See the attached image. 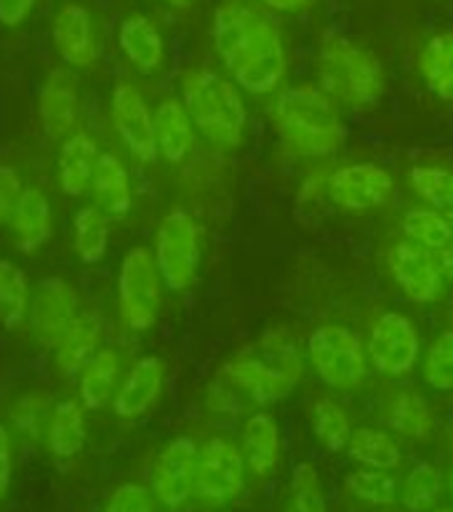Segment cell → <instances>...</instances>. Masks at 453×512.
Returning <instances> with one entry per match:
<instances>
[{"instance_id":"6da1fadb","label":"cell","mask_w":453,"mask_h":512,"mask_svg":"<svg viewBox=\"0 0 453 512\" xmlns=\"http://www.w3.org/2000/svg\"><path fill=\"white\" fill-rule=\"evenodd\" d=\"M214 48L243 91L267 96L286 78L280 27L256 8L227 0L214 11Z\"/></svg>"},{"instance_id":"7a4b0ae2","label":"cell","mask_w":453,"mask_h":512,"mask_svg":"<svg viewBox=\"0 0 453 512\" xmlns=\"http://www.w3.org/2000/svg\"><path fill=\"white\" fill-rule=\"evenodd\" d=\"M280 142L299 158H331L344 142L342 115L320 86L280 91L270 107Z\"/></svg>"},{"instance_id":"3957f363","label":"cell","mask_w":453,"mask_h":512,"mask_svg":"<svg viewBox=\"0 0 453 512\" xmlns=\"http://www.w3.org/2000/svg\"><path fill=\"white\" fill-rule=\"evenodd\" d=\"M184 107L192 123L208 142L219 147H238L246 136V104L238 86L208 67L184 72Z\"/></svg>"},{"instance_id":"277c9868","label":"cell","mask_w":453,"mask_h":512,"mask_svg":"<svg viewBox=\"0 0 453 512\" xmlns=\"http://www.w3.org/2000/svg\"><path fill=\"white\" fill-rule=\"evenodd\" d=\"M320 88L350 107H374L384 91L382 64L368 48L347 38H328L318 51Z\"/></svg>"},{"instance_id":"5b68a950","label":"cell","mask_w":453,"mask_h":512,"mask_svg":"<svg viewBox=\"0 0 453 512\" xmlns=\"http://www.w3.org/2000/svg\"><path fill=\"white\" fill-rule=\"evenodd\" d=\"M307 360L320 382L331 390H358L366 379V347L352 328L326 323L307 339Z\"/></svg>"},{"instance_id":"8992f818","label":"cell","mask_w":453,"mask_h":512,"mask_svg":"<svg viewBox=\"0 0 453 512\" xmlns=\"http://www.w3.org/2000/svg\"><path fill=\"white\" fill-rule=\"evenodd\" d=\"M163 278L155 256L144 246L126 251L118 270L120 318L131 331H147L155 326L163 304Z\"/></svg>"},{"instance_id":"52a82bcc","label":"cell","mask_w":453,"mask_h":512,"mask_svg":"<svg viewBox=\"0 0 453 512\" xmlns=\"http://www.w3.org/2000/svg\"><path fill=\"white\" fill-rule=\"evenodd\" d=\"M155 264L168 291L182 294L198 278L200 230L184 208H171L155 232Z\"/></svg>"},{"instance_id":"ba28073f","label":"cell","mask_w":453,"mask_h":512,"mask_svg":"<svg viewBox=\"0 0 453 512\" xmlns=\"http://www.w3.org/2000/svg\"><path fill=\"white\" fill-rule=\"evenodd\" d=\"M246 459L230 438L216 435L200 446L195 467V496L206 504H227L246 488Z\"/></svg>"},{"instance_id":"9c48e42d","label":"cell","mask_w":453,"mask_h":512,"mask_svg":"<svg viewBox=\"0 0 453 512\" xmlns=\"http://www.w3.org/2000/svg\"><path fill=\"white\" fill-rule=\"evenodd\" d=\"M368 363L387 376L411 374L422 355V339L414 320L403 312H384L368 334Z\"/></svg>"},{"instance_id":"30bf717a","label":"cell","mask_w":453,"mask_h":512,"mask_svg":"<svg viewBox=\"0 0 453 512\" xmlns=\"http://www.w3.org/2000/svg\"><path fill=\"white\" fill-rule=\"evenodd\" d=\"M200 446L190 435H176L168 440L152 464L150 488L166 510H179L195 494V467Z\"/></svg>"},{"instance_id":"8fae6325","label":"cell","mask_w":453,"mask_h":512,"mask_svg":"<svg viewBox=\"0 0 453 512\" xmlns=\"http://www.w3.org/2000/svg\"><path fill=\"white\" fill-rule=\"evenodd\" d=\"M395 176L379 163H347L328 176V195L347 211H374L390 203Z\"/></svg>"},{"instance_id":"7c38bea8","label":"cell","mask_w":453,"mask_h":512,"mask_svg":"<svg viewBox=\"0 0 453 512\" xmlns=\"http://www.w3.org/2000/svg\"><path fill=\"white\" fill-rule=\"evenodd\" d=\"M112 123L120 142L139 163H155L158 142H155V112L131 83H118L112 91Z\"/></svg>"},{"instance_id":"4fadbf2b","label":"cell","mask_w":453,"mask_h":512,"mask_svg":"<svg viewBox=\"0 0 453 512\" xmlns=\"http://www.w3.org/2000/svg\"><path fill=\"white\" fill-rule=\"evenodd\" d=\"M78 294L62 275H48L35 286L30 299V328L40 342L56 347L64 331L78 318Z\"/></svg>"},{"instance_id":"5bb4252c","label":"cell","mask_w":453,"mask_h":512,"mask_svg":"<svg viewBox=\"0 0 453 512\" xmlns=\"http://www.w3.org/2000/svg\"><path fill=\"white\" fill-rule=\"evenodd\" d=\"M387 267H390L392 280L414 304L438 302L443 294V272L438 267V259L427 248L416 246L411 240H400L387 254Z\"/></svg>"},{"instance_id":"9a60e30c","label":"cell","mask_w":453,"mask_h":512,"mask_svg":"<svg viewBox=\"0 0 453 512\" xmlns=\"http://www.w3.org/2000/svg\"><path fill=\"white\" fill-rule=\"evenodd\" d=\"M163 384H166L163 360L158 355H144L123 376L115 400H112V411L120 419H139L158 403Z\"/></svg>"},{"instance_id":"2e32d148","label":"cell","mask_w":453,"mask_h":512,"mask_svg":"<svg viewBox=\"0 0 453 512\" xmlns=\"http://www.w3.org/2000/svg\"><path fill=\"white\" fill-rule=\"evenodd\" d=\"M224 376L230 379L235 390L246 392L248 398L259 403V406L288 398L296 387L294 376H288L283 368L272 366V363L259 358L235 360V363L224 368Z\"/></svg>"},{"instance_id":"e0dca14e","label":"cell","mask_w":453,"mask_h":512,"mask_svg":"<svg viewBox=\"0 0 453 512\" xmlns=\"http://www.w3.org/2000/svg\"><path fill=\"white\" fill-rule=\"evenodd\" d=\"M40 120L51 139H67L78 131V88L67 70H54L40 88Z\"/></svg>"},{"instance_id":"ac0fdd59","label":"cell","mask_w":453,"mask_h":512,"mask_svg":"<svg viewBox=\"0 0 453 512\" xmlns=\"http://www.w3.org/2000/svg\"><path fill=\"white\" fill-rule=\"evenodd\" d=\"M51 38H54L56 54L72 67H88L96 59V38L94 24L88 8L78 3H67L56 11L51 24Z\"/></svg>"},{"instance_id":"d6986e66","label":"cell","mask_w":453,"mask_h":512,"mask_svg":"<svg viewBox=\"0 0 453 512\" xmlns=\"http://www.w3.org/2000/svg\"><path fill=\"white\" fill-rule=\"evenodd\" d=\"M280 427L275 416L256 411L246 419L243 432H240V451L246 459L248 472H254L256 478H267L275 472L280 462Z\"/></svg>"},{"instance_id":"ffe728a7","label":"cell","mask_w":453,"mask_h":512,"mask_svg":"<svg viewBox=\"0 0 453 512\" xmlns=\"http://www.w3.org/2000/svg\"><path fill=\"white\" fill-rule=\"evenodd\" d=\"M91 198H94V206L110 219H123L131 211V203H134L131 176H128L126 163L115 152L99 155L94 179H91Z\"/></svg>"},{"instance_id":"44dd1931","label":"cell","mask_w":453,"mask_h":512,"mask_svg":"<svg viewBox=\"0 0 453 512\" xmlns=\"http://www.w3.org/2000/svg\"><path fill=\"white\" fill-rule=\"evenodd\" d=\"M8 230H11L14 246L24 254H32V251L46 246L48 238H51V206H48L43 190L24 187L22 198L8 219Z\"/></svg>"},{"instance_id":"7402d4cb","label":"cell","mask_w":453,"mask_h":512,"mask_svg":"<svg viewBox=\"0 0 453 512\" xmlns=\"http://www.w3.org/2000/svg\"><path fill=\"white\" fill-rule=\"evenodd\" d=\"M99 147H96L94 136L78 128L75 134L67 136L59 150V184H62L64 195L80 198L83 192L91 190V179H94L96 163H99Z\"/></svg>"},{"instance_id":"603a6c76","label":"cell","mask_w":453,"mask_h":512,"mask_svg":"<svg viewBox=\"0 0 453 512\" xmlns=\"http://www.w3.org/2000/svg\"><path fill=\"white\" fill-rule=\"evenodd\" d=\"M155 142L160 155L174 166L190 158V152L195 150V123L184 102L163 99L155 107Z\"/></svg>"},{"instance_id":"cb8c5ba5","label":"cell","mask_w":453,"mask_h":512,"mask_svg":"<svg viewBox=\"0 0 453 512\" xmlns=\"http://www.w3.org/2000/svg\"><path fill=\"white\" fill-rule=\"evenodd\" d=\"M102 342V320L96 312H80L72 320V326L56 342V366L62 368L64 376H80V371L91 363Z\"/></svg>"},{"instance_id":"d4e9b609","label":"cell","mask_w":453,"mask_h":512,"mask_svg":"<svg viewBox=\"0 0 453 512\" xmlns=\"http://www.w3.org/2000/svg\"><path fill=\"white\" fill-rule=\"evenodd\" d=\"M118 43L120 51L126 54L128 62L134 64L139 72L152 75L155 70H160L163 56H166V46H163V35L152 24V19L142 14L128 16L126 22L120 24Z\"/></svg>"},{"instance_id":"484cf974","label":"cell","mask_w":453,"mask_h":512,"mask_svg":"<svg viewBox=\"0 0 453 512\" xmlns=\"http://www.w3.org/2000/svg\"><path fill=\"white\" fill-rule=\"evenodd\" d=\"M48 451L54 459H72L86 446V406L75 398L59 400L48 416Z\"/></svg>"},{"instance_id":"4316f807","label":"cell","mask_w":453,"mask_h":512,"mask_svg":"<svg viewBox=\"0 0 453 512\" xmlns=\"http://www.w3.org/2000/svg\"><path fill=\"white\" fill-rule=\"evenodd\" d=\"M80 403L86 411H99L110 406L115 400V392L120 387V355L112 347H102L96 352L91 363L80 371Z\"/></svg>"},{"instance_id":"83f0119b","label":"cell","mask_w":453,"mask_h":512,"mask_svg":"<svg viewBox=\"0 0 453 512\" xmlns=\"http://www.w3.org/2000/svg\"><path fill=\"white\" fill-rule=\"evenodd\" d=\"M384 422L403 438L427 440L435 430V414L430 403L416 390H400L392 395L390 406L384 411Z\"/></svg>"},{"instance_id":"f1b7e54d","label":"cell","mask_w":453,"mask_h":512,"mask_svg":"<svg viewBox=\"0 0 453 512\" xmlns=\"http://www.w3.org/2000/svg\"><path fill=\"white\" fill-rule=\"evenodd\" d=\"M72 248L83 264H99L110 248V216L96 206H83L72 216Z\"/></svg>"},{"instance_id":"f546056e","label":"cell","mask_w":453,"mask_h":512,"mask_svg":"<svg viewBox=\"0 0 453 512\" xmlns=\"http://www.w3.org/2000/svg\"><path fill=\"white\" fill-rule=\"evenodd\" d=\"M419 72L432 94L453 102V32H440L427 40L419 54Z\"/></svg>"},{"instance_id":"4dcf8cb0","label":"cell","mask_w":453,"mask_h":512,"mask_svg":"<svg viewBox=\"0 0 453 512\" xmlns=\"http://www.w3.org/2000/svg\"><path fill=\"white\" fill-rule=\"evenodd\" d=\"M30 283L27 275L11 259H0V326L14 331L30 315Z\"/></svg>"},{"instance_id":"1f68e13d","label":"cell","mask_w":453,"mask_h":512,"mask_svg":"<svg viewBox=\"0 0 453 512\" xmlns=\"http://www.w3.org/2000/svg\"><path fill=\"white\" fill-rule=\"evenodd\" d=\"M347 454H350L352 462H358L360 467H371V470L390 472L403 462L395 438L382 430H374V427H363V430L352 432Z\"/></svg>"},{"instance_id":"d6a6232c","label":"cell","mask_w":453,"mask_h":512,"mask_svg":"<svg viewBox=\"0 0 453 512\" xmlns=\"http://www.w3.org/2000/svg\"><path fill=\"white\" fill-rule=\"evenodd\" d=\"M312 432L328 454H342L350 448L352 422L350 414L344 411L334 398H318L312 403Z\"/></svg>"},{"instance_id":"836d02e7","label":"cell","mask_w":453,"mask_h":512,"mask_svg":"<svg viewBox=\"0 0 453 512\" xmlns=\"http://www.w3.org/2000/svg\"><path fill=\"white\" fill-rule=\"evenodd\" d=\"M400 227H403L406 240L427 248V251H443L453 243L451 219L432 211V208H408Z\"/></svg>"},{"instance_id":"e575fe53","label":"cell","mask_w":453,"mask_h":512,"mask_svg":"<svg viewBox=\"0 0 453 512\" xmlns=\"http://www.w3.org/2000/svg\"><path fill=\"white\" fill-rule=\"evenodd\" d=\"M443 496V475L435 464L416 462L400 488V502L408 512H432Z\"/></svg>"},{"instance_id":"d590c367","label":"cell","mask_w":453,"mask_h":512,"mask_svg":"<svg viewBox=\"0 0 453 512\" xmlns=\"http://www.w3.org/2000/svg\"><path fill=\"white\" fill-rule=\"evenodd\" d=\"M344 486H347V491L355 499L374 504V507H390V504H395L400 499L398 480L387 470H371V467L352 470L344 478Z\"/></svg>"},{"instance_id":"8d00e7d4","label":"cell","mask_w":453,"mask_h":512,"mask_svg":"<svg viewBox=\"0 0 453 512\" xmlns=\"http://www.w3.org/2000/svg\"><path fill=\"white\" fill-rule=\"evenodd\" d=\"M286 512H328L326 494H323V483H320L315 464L299 462L294 467Z\"/></svg>"},{"instance_id":"74e56055","label":"cell","mask_w":453,"mask_h":512,"mask_svg":"<svg viewBox=\"0 0 453 512\" xmlns=\"http://www.w3.org/2000/svg\"><path fill=\"white\" fill-rule=\"evenodd\" d=\"M411 187L432 208L453 211V171H448V168H411Z\"/></svg>"},{"instance_id":"f35d334b","label":"cell","mask_w":453,"mask_h":512,"mask_svg":"<svg viewBox=\"0 0 453 512\" xmlns=\"http://www.w3.org/2000/svg\"><path fill=\"white\" fill-rule=\"evenodd\" d=\"M422 374L424 382L430 384L432 390H453V328L443 331L430 344V350L424 352Z\"/></svg>"},{"instance_id":"ab89813d","label":"cell","mask_w":453,"mask_h":512,"mask_svg":"<svg viewBox=\"0 0 453 512\" xmlns=\"http://www.w3.org/2000/svg\"><path fill=\"white\" fill-rule=\"evenodd\" d=\"M158 496L152 494L150 486L126 480L112 488L102 512H158Z\"/></svg>"},{"instance_id":"60d3db41","label":"cell","mask_w":453,"mask_h":512,"mask_svg":"<svg viewBox=\"0 0 453 512\" xmlns=\"http://www.w3.org/2000/svg\"><path fill=\"white\" fill-rule=\"evenodd\" d=\"M11 422L24 438L38 440V435L48 427L46 422V398L43 395H24L11 411Z\"/></svg>"},{"instance_id":"b9f144b4","label":"cell","mask_w":453,"mask_h":512,"mask_svg":"<svg viewBox=\"0 0 453 512\" xmlns=\"http://www.w3.org/2000/svg\"><path fill=\"white\" fill-rule=\"evenodd\" d=\"M24 184L22 176L14 166H6L0 163V224H8L11 214H14L16 203L22 198Z\"/></svg>"},{"instance_id":"7bdbcfd3","label":"cell","mask_w":453,"mask_h":512,"mask_svg":"<svg viewBox=\"0 0 453 512\" xmlns=\"http://www.w3.org/2000/svg\"><path fill=\"white\" fill-rule=\"evenodd\" d=\"M11 478H14V440L11 432L0 424V504L8 496Z\"/></svg>"},{"instance_id":"ee69618b","label":"cell","mask_w":453,"mask_h":512,"mask_svg":"<svg viewBox=\"0 0 453 512\" xmlns=\"http://www.w3.org/2000/svg\"><path fill=\"white\" fill-rule=\"evenodd\" d=\"M38 0H0V24L3 27H19L32 14Z\"/></svg>"},{"instance_id":"f6af8a7d","label":"cell","mask_w":453,"mask_h":512,"mask_svg":"<svg viewBox=\"0 0 453 512\" xmlns=\"http://www.w3.org/2000/svg\"><path fill=\"white\" fill-rule=\"evenodd\" d=\"M272 11H280V14H294V11H304V8H310L315 0H259Z\"/></svg>"},{"instance_id":"bcb514c9","label":"cell","mask_w":453,"mask_h":512,"mask_svg":"<svg viewBox=\"0 0 453 512\" xmlns=\"http://www.w3.org/2000/svg\"><path fill=\"white\" fill-rule=\"evenodd\" d=\"M435 259H438V267H440V272H443V278L453 280V243L451 246L443 248V251H438V254H435Z\"/></svg>"},{"instance_id":"7dc6e473","label":"cell","mask_w":453,"mask_h":512,"mask_svg":"<svg viewBox=\"0 0 453 512\" xmlns=\"http://www.w3.org/2000/svg\"><path fill=\"white\" fill-rule=\"evenodd\" d=\"M168 3H171V6L174 8H190V6H195V0H168Z\"/></svg>"},{"instance_id":"c3c4849f","label":"cell","mask_w":453,"mask_h":512,"mask_svg":"<svg viewBox=\"0 0 453 512\" xmlns=\"http://www.w3.org/2000/svg\"><path fill=\"white\" fill-rule=\"evenodd\" d=\"M432 512H453V507H435Z\"/></svg>"},{"instance_id":"681fc988","label":"cell","mask_w":453,"mask_h":512,"mask_svg":"<svg viewBox=\"0 0 453 512\" xmlns=\"http://www.w3.org/2000/svg\"><path fill=\"white\" fill-rule=\"evenodd\" d=\"M451 496H453V467H451Z\"/></svg>"},{"instance_id":"f907efd6","label":"cell","mask_w":453,"mask_h":512,"mask_svg":"<svg viewBox=\"0 0 453 512\" xmlns=\"http://www.w3.org/2000/svg\"><path fill=\"white\" fill-rule=\"evenodd\" d=\"M448 219H451V227H453V211H451V216H448Z\"/></svg>"}]
</instances>
